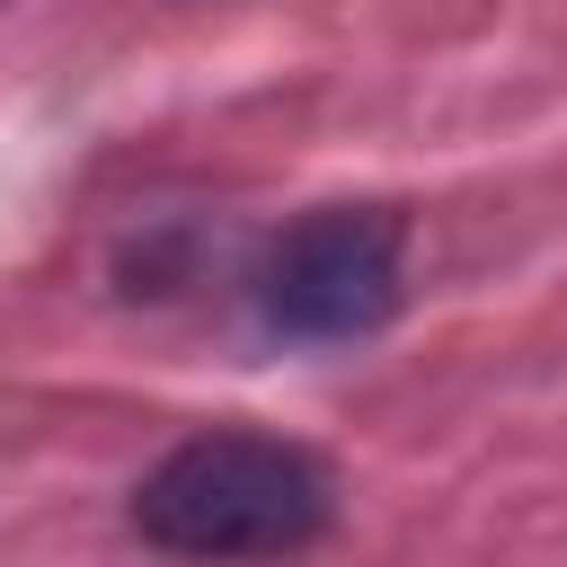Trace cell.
<instances>
[{
  "label": "cell",
  "instance_id": "2",
  "mask_svg": "<svg viewBox=\"0 0 567 567\" xmlns=\"http://www.w3.org/2000/svg\"><path fill=\"white\" fill-rule=\"evenodd\" d=\"M257 310L284 337H372L399 310V221L381 204H319L301 213L266 266H257Z\"/></svg>",
  "mask_w": 567,
  "mask_h": 567
},
{
  "label": "cell",
  "instance_id": "1",
  "mask_svg": "<svg viewBox=\"0 0 567 567\" xmlns=\"http://www.w3.org/2000/svg\"><path fill=\"white\" fill-rule=\"evenodd\" d=\"M328 470L284 434H186L142 487L133 532L168 558H292L328 532Z\"/></svg>",
  "mask_w": 567,
  "mask_h": 567
}]
</instances>
